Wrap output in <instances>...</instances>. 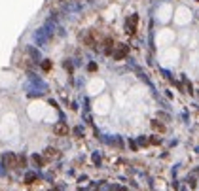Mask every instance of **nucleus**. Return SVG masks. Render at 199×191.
Wrapping results in <instances>:
<instances>
[{
	"label": "nucleus",
	"mask_w": 199,
	"mask_h": 191,
	"mask_svg": "<svg viewBox=\"0 0 199 191\" xmlns=\"http://www.w3.org/2000/svg\"><path fill=\"white\" fill-rule=\"evenodd\" d=\"M4 165L8 168H15V167H21V157H17L15 153H6L4 155Z\"/></svg>",
	"instance_id": "1"
},
{
	"label": "nucleus",
	"mask_w": 199,
	"mask_h": 191,
	"mask_svg": "<svg viewBox=\"0 0 199 191\" xmlns=\"http://www.w3.org/2000/svg\"><path fill=\"white\" fill-rule=\"evenodd\" d=\"M53 134H55V136H67V134H68V125L65 121L55 123L53 125Z\"/></svg>",
	"instance_id": "2"
},
{
	"label": "nucleus",
	"mask_w": 199,
	"mask_h": 191,
	"mask_svg": "<svg viewBox=\"0 0 199 191\" xmlns=\"http://www.w3.org/2000/svg\"><path fill=\"white\" fill-rule=\"evenodd\" d=\"M137 23H139V17H137V15H133V17L127 19V30H129L131 34L135 32V27H137Z\"/></svg>",
	"instance_id": "3"
},
{
	"label": "nucleus",
	"mask_w": 199,
	"mask_h": 191,
	"mask_svg": "<svg viewBox=\"0 0 199 191\" xmlns=\"http://www.w3.org/2000/svg\"><path fill=\"white\" fill-rule=\"evenodd\" d=\"M127 51H129V49H127V46H119V49H118L116 53H114V57L119 61V59H123L125 55H127Z\"/></svg>",
	"instance_id": "4"
},
{
	"label": "nucleus",
	"mask_w": 199,
	"mask_h": 191,
	"mask_svg": "<svg viewBox=\"0 0 199 191\" xmlns=\"http://www.w3.org/2000/svg\"><path fill=\"white\" fill-rule=\"evenodd\" d=\"M57 155H59V153H57L55 148H47V150L44 151V157L46 159H53V157H57Z\"/></svg>",
	"instance_id": "5"
},
{
	"label": "nucleus",
	"mask_w": 199,
	"mask_h": 191,
	"mask_svg": "<svg viewBox=\"0 0 199 191\" xmlns=\"http://www.w3.org/2000/svg\"><path fill=\"white\" fill-rule=\"evenodd\" d=\"M104 46H106V47H104V51H106V55H110V53H112V49H114V42H112V40L108 38V40H106V42H104Z\"/></svg>",
	"instance_id": "6"
},
{
	"label": "nucleus",
	"mask_w": 199,
	"mask_h": 191,
	"mask_svg": "<svg viewBox=\"0 0 199 191\" xmlns=\"http://www.w3.org/2000/svg\"><path fill=\"white\" fill-rule=\"evenodd\" d=\"M42 68H44V70H49V68H51V62H49V61H44V62H42Z\"/></svg>",
	"instance_id": "7"
}]
</instances>
